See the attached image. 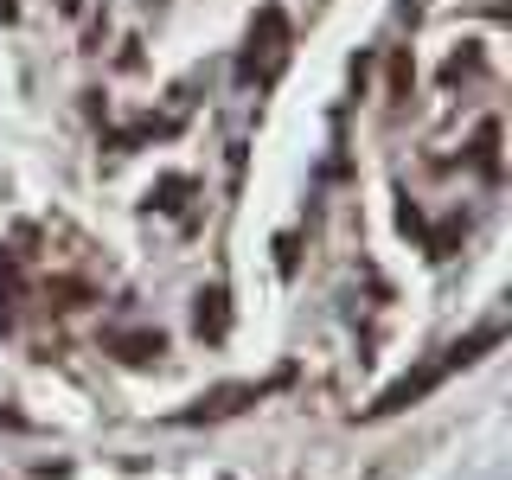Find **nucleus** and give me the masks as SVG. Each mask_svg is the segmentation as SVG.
Returning a JSON list of instances; mask_svg holds the SVG:
<instances>
[{
	"label": "nucleus",
	"mask_w": 512,
	"mask_h": 480,
	"mask_svg": "<svg viewBox=\"0 0 512 480\" xmlns=\"http://www.w3.org/2000/svg\"><path fill=\"white\" fill-rule=\"evenodd\" d=\"M282 52H288V20L282 7H263L250 26V52H244V77L250 84H269V77L282 71Z\"/></svg>",
	"instance_id": "f257e3e1"
},
{
	"label": "nucleus",
	"mask_w": 512,
	"mask_h": 480,
	"mask_svg": "<svg viewBox=\"0 0 512 480\" xmlns=\"http://www.w3.org/2000/svg\"><path fill=\"white\" fill-rule=\"evenodd\" d=\"M256 404V384H218V391H205L199 404L186 410V423H205V416H231V410H244Z\"/></svg>",
	"instance_id": "f03ea898"
},
{
	"label": "nucleus",
	"mask_w": 512,
	"mask_h": 480,
	"mask_svg": "<svg viewBox=\"0 0 512 480\" xmlns=\"http://www.w3.org/2000/svg\"><path fill=\"white\" fill-rule=\"evenodd\" d=\"M109 346H116V359H128V365H154L160 352H167V340H160L154 327H141V333H116Z\"/></svg>",
	"instance_id": "7ed1b4c3"
},
{
	"label": "nucleus",
	"mask_w": 512,
	"mask_h": 480,
	"mask_svg": "<svg viewBox=\"0 0 512 480\" xmlns=\"http://www.w3.org/2000/svg\"><path fill=\"white\" fill-rule=\"evenodd\" d=\"M224 308H231L224 288H205V295H199V333H205V340H224V327H231V314H224Z\"/></svg>",
	"instance_id": "20e7f679"
},
{
	"label": "nucleus",
	"mask_w": 512,
	"mask_h": 480,
	"mask_svg": "<svg viewBox=\"0 0 512 480\" xmlns=\"http://www.w3.org/2000/svg\"><path fill=\"white\" fill-rule=\"evenodd\" d=\"M474 167H480V180H500V128L493 122H480V135H474Z\"/></svg>",
	"instance_id": "39448f33"
},
{
	"label": "nucleus",
	"mask_w": 512,
	"mask_h": 480,
	"mask_svg": "<svg viewBox=\"0 0 512 480\" xmlns=\"http://www.w3.org/2000/svg\"><path fill=\"white\" fill-rule=\"evenodd\" d=\"M13 288H20V263H13V256H0V301H13Z\"/></svg>",
	"instance_id": "423d86ee"
},
{
	"label": "nucleus",
	"mask_w": 512,
	"mask_h": 480,
	"mask_svg": "<svg viewBox=\"0 0 512 480\" xmlns=\"http://www.w3.org/2000/svg\"><path fill=\"white\" fill-rule=\"evenodd\" d=\"M52 301H90L84 282H52Z\"/></svg>",
	"instance_id": "0eeeda50"
},
{
	"label": "nucleus",
	"mask_w": 512,
	"mask_h": 480,
	"mask_svg": "<svg viewBox=\"0 0 512 480\" xmlns=\"http://www.w3.org/2000/svg\"><path fill=\"white\" fill-rule=\"evenodd\" d=\"M58 7H64V13H77V0H58Z\"/></svg>",
	"instance_id": "6e6552de"
},
{
	"label": "nucleus",
	"mask_w": 512,
	"mask_h": 480,
	"mask_svg": "<svg viewBox=\"0 0 512 480\" xmlns=\"http://www.w3.org/2000/svg\"><path fill=\"white\" fill-rule=\"evenodd\" d=\"M0 423H20V416H7V410H0Z\"/></svg>",
	"instance_id": "1a4fd4ad"
}]
</instances>
